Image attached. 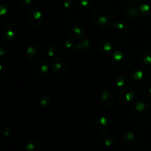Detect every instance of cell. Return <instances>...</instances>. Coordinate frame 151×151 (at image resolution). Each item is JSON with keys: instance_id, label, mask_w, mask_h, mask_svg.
Segmentation results:
<instances>
[{"instance_id": "obj_1", "label": "cell", "mask_w": 151, "mask_h": 151, "mask_svg": "<svg viewBox=\"0 0 151 151\" xmlns=\"http://www.w3.org/2000/svg\"><path fill=\"white\" fill-rule=\"evenodd\" d=\"M114 16V10L109 4L99 6L94 13V19L96 23L102 27L109 26L112 22Z\"/></svg>"}, {"instance_id": "obj_2", "label": "cell", "mask_w": 151, "mask_h": 151, "mask_svg": "<svg viewBox=\"0 0 151 151\" xmlns=\"http://www.w3.org/2000/svg\"><path fill=\"white\" fill-rule=\"evenodd\" d=\"M132 56L128 52L116 51L113 55V64L117 69L127 70L132 66Z\"/></svg>"}, {"instance_id": "obj_3", "label": "cell", "mask_w": 151, "mask_h": 151, "mask_svg": "<svg viewBox=\"0 0 151 151\" xmlns=\"http://www.w3.org/2000/svg\"><path fill=\"white\" fill-rule=\"evenodd\" d=\"M150 75L145 69L134 71L131 75V82L137 86H142L150 81Z\"/></svg>"}, {"instance_id": "obj_4", "label": "cell", "mask_w": 151, "mask_h": 151, "mask_svg": "<svg viewBox=\"0 0 151 151\" xmlns=\"http://www.w3.org/2000/svg\"><path fill=\"white\" fill-rule=\"evenodd\" d=\"M66 31L71 38L74 39H78L82 36L83 32V27L80 21L75 19L68 23Z\"/></svg>"}, {"instance_id": "obj_5", "label": "cell", "mask_w": 151, "mask_h": 151, "mask_svg": "<svg viewBox=\"0 0 151 151\" xmlns=\"http://www.w3.org/2000/svg\"><path fill=\"white\" fill-rule=\"evenodd\" d=\"M27 19L34 26H38L42 23V14L35 7H30L27 11Z\"/></svg>"}, {"instance_id": "obj_6", "label": "cell", "mask_w": 151, "mask_h": 151, "mask_svg": "<svg viewBox=\"0 0 151 151\" xmlns=\"http://www.w3.org/2000/svg\"><path fill=\"white\" fill-rule=\"evenodd\" d=\"M51 63L52 69L58 75H63L67 71V63L61 58H55Z\"/></svg>"}, {"instance_id": "obj_7", "label": "cell", "mask_w": 151, "mask_h": 151, "mask_svg": "<svg viewBox=\"0 0 151 151\" xmlns=\"http://www.w3.org/2000/svg\"><path fill=\"white\" fill-rule=\"evenodd\" d=\"M16 27L12 24H7L1 30V37L6 41H11L16 35Z\"/></svg>"}, {"instance_id": "obj_8", "label": "cell", "mask_w": 151, "mask_h": 151, "mask_svg": "<svg viewBox=\"0 0 151 151\" xmlns=\"http://www.w3.org/2000/svg\"><path fill=\"white\" fill-rule=\"evenodd\" d=\"M95 129L100 133H106L110 130L111 124L108 120L107 118L103 117L99 118L94 123Z\"/></svg>"}, {"instance_id": "obj_9", "label": "cell", "mask_w": 151, "mask_h": 151, "mask_svg": "<svg viewBox=\"0 0 151 151\" xmlns=\"http://www.w3.org/2000/svg\"><path fill=\"white\" fill-rule=\"evenodd\" d=\"M35 73L39 75H45L48 72V65L47 63L44 60H41L40 61L37 62L34 66Z\"/></svg>"}, {"instance_id": "obj_10", "label": "cell", "mask_w": 151, "mask_h": 151, "mask_svg": "<svg viewBox=\"0 0 151 151\" xmlns=\"http://www.w3.org/2000/svg\"><path fill=\"white\" fill-rule=\"evenodd\" d=\"M26 55L28 60H31V61L36 60L40 55L39 49L36 46H32V47H29L27 51Z\"/></svg>"}, {"instance_id": "obj_11", "label": "cell", "mask_w": 151, "mask_h": 151, "mask_svg": "<svg viewBox=\"0 0 151 151\" xmlns=\"http://www.w3.org/2000/svg\"><path fill=\"white\" fill-rule=\"evenodd\" d=\"M101 101L106 106H110L113 103V96L109 91H105L101 94Z\"/></svg>"}, {"instance_id": "obj_12", "label": "cell", "mask_w": 151, "mask_h": 151, "mask_svg": "<svg viewBox=\"0 0 151 151\" xmlns=\"http://www.w3.org/2000/svg\"><path fill=\"white\" fill-rule=\"evenodd\" d=\"M134 94L131 90H125V91H123L122 93H121L120 96V100L122 102H129L134 98Z\"/></svg>"}, {"instance_id": "obj_13", "label": "cell", "mask_w": 151, "mask_h": 151, "mask_svg": "<svg viewBox=\"0 0 151 151\" xmlns=\"http://www.w3.org/2000/svg\"><path fill=\"white\" fill-rule=\"evenodd\" d=\"M141 58L142 61L146 64H150L151 63V50L145 51L142 54Z\"/></svg>"}, {"instance_id": "obj_14", "label": "cell", "mask_w": 151, "mask_h": 151, "mask_svg": "<svg viewBox=\"0 0 151 151\" xmlns=\"http://www.w3.org/2000/svg\"><path fill=\"white\" fill-rule=\"evenodd\" d=\"M139 10L145 16H151V7L147 4H142L139 7Z\"/></svg>"}, {"instance_id": "obj_15", "label": "cell", "mask_w": 151, "mask_h": 151, "mask_svg": "<svg viewBox=\"0 0 151 151\" xmlns=\"http://www.w3.org/2000/svg\"><path fill=\"white\" fill-rule=\"evenodd\" d=\"M124 141L126 144L131 145L135 141V136L131 132H128L127 134H125L124 136Z\"/></svg>"}, {"instance_id": "obj_16", "label": "cell", "mask_w": 151, "mask_h": 151, "mask_svg": "<svg viewBox=\"0 0 151 151\" xmlns=\"http://www.w3.org/2000/svg\"><path fill=\"white\" fill-rule=\"evenodd\" d=\"M113 27L114 30L115 32H118V33H121V32H125V30L126 29L125 25L122 23H121V22H116L115 24H114Z\"/></svg>"}, {"instance_id": "obj_17", "label": "cell", "mask_w": 151, "mask_h": 151, "mask_svg": "<svg viewBox=\"0 0 151 151\" xmlns=\"http://www.w3.org/2000/svg\"><path fill=\"white\" fill-rule=\"evenodd\" d=\"M80 4L85 8H91L94 4V0H79Z\"/></svg>"}, {"instance_id": "obj_18", "label": "cell", "mask_w": 151, "mask_h": 151, "mask_svg": "<svg viewBox=\"0 0 151 151\" xmlns=\"http://www.w3.org/2000/svg\"><path fill=\"white\" fill-rule=\"evenodd\" d=\"M74 6L73 0H65L64 7L66 9H72Z\"/></svg>"}, {"instance_id": "obj_19", "label": "cell", "mask_w": 151, "mask_h": 151, "mask_svg": "<svg viewBox=\"0 0 151 151\" xmlns=\"http://www.w3.org/2000/svg\"><path fill=\"white\" fill-rule=\"evenodd\" d=\"M55 50H56V47H52L51 48H50V50H48L49 55H50V57H53V59L55 58V55L58 53V51L55 52Z\"/></svg>"}, {"instance_id": "obj_20", "label": "cell", "mask_w": 151, "mask_h": 151, "mask_svg": "<svg viewBox=\"0 0 151 151\" xmlns=\"http://www.w3.org/2000/svg\"><path fill=\"white\" fill-rule=\"evenodd\" d=\"M103 43L104 44H102L101 45L105 46L104 50H106V52H109L110 50H112V46L110 45V44H109V42H107V41H103Z\"/></svg>"}, {"instance_id": "obj_21", "label": "cell", "mask_w": 151, "mask_h": 151, "mask_svg": "<svg viewBox=\"0 0 151 151\" xmlns=\"http://www.w3.org/2000/svg\"><path fill=\"white\" fill-rule=\"evenodd\" d=\"M4 4H1V11H0V13H1V16H3L4 14H7V5H4Z\"/></svg>"}, {"instance_id": "obj_22", "label": "cell", "mask_w": 151, "mask_h": 151, "mask_svg": "<svg viewBox=\"0 0 151 151\" xmlns=\"http://www.w3.org/2000/svg\"><path fill=\"white\" fill-rule=\"evenodd\" d=\"M20 2L22 6L27 7V6H29V4H32V0H20Z\"/></svg>"}, {"instance_id": "obj_23", "label": "cell", "mask_w": 151, "mask_h": 151, "mask_svg": "<svg viewBox=\"0 0 151 151\" xmlns=\"http://www.w3.org/2000/svg\"><path fill=\"white\" fill-rule=\"evenodd\" d=\"M132 151H147V150H146V149L143 146L137 145V147H135L134 149H133Z\"/></svg>"}, {"instance_id": "obj_24", "label": "cell", "mask_w": 151, "mask_h": 151, "mask_svg": "<svg viewBox=\"0 0 151 151\" xmlns=\"http://www.w3.org/2000/svg\"><path fill=\"white\" fill-rule=\"evenodd\" d=\"M35 147H36L35 144H32V143H29V144L27 145V151L34 150L35 149Z\"/></svg>"}, {"instance_id": "obj_25", "label": "cell", "mask_w": 151, "mask_h": 151, "mask_svg": "<svg viewBox=\"0 0 151 151\" xmlns=\"http://www.w3.org/2000/svg\"><path fill=\"white\" fill-rule=\"evenodd\" d=\"M125 1H127L128 3H130V4H137L141 1V0H125Z\"/></svg>"}]
</instances>
